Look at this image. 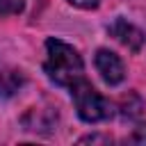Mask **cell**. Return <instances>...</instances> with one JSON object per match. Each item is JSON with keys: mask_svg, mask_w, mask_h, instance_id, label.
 Segmentation results:
<instances>
[{"mask_svg": "<svg viewBox=\"0 0 146 146\" xmlns=\"http://www.w3.org/2000/svg\"><path fill=\"white\" fill-rule=\"evenodd\" d=\"M71 98L75 103V110H78V116L87 123H100V121H107L112 116V103L105 100L94 87L91 82H87L84 78H80L78 82L71 84Z\"/></svg>", "mask_w": 146, "mask_h": 146, "instance_id": "obj_2", "label": "cell"}, {"mask_svg": "<svg viewBox=\"0 0 146 146\" xmlns=\"http://www.w3.org/2000/svg\"><path fill=\"white\" fill-rule=\"evenodd\" d=\"M107 32L119 41V43H123L125 48H130V50H141V46L146 43V34L139 30V27H135L132 23H128V21H123V18H116L110 27H107Z\"/></svg>", "mask_w": 146, "mask_h": 146, "instance_id": "obj_4", "label": "cell"}, {"mask_svg": "<svg viewBox=\"0 0 146 146\" xmlns=\"http://www.w3.org/2000/svg\"><path fill=\"white\" fill-rule=\"evenodd\" d=\"M68 2L75 5V7H80V9H96L100 5V0H68Z\"/></svg>", "mask_w": 146, "mask_h": 146, "instance_id": "obj_9", "label": "cell"}, {"mask_svg": "<svg viewBox=\"0 0 146 146\" xmlns=\"http://www.w3.org/2000/svg\"><path fill=\"white\" fill-rule=\"evenodd\" d=\"M23 7H25V0H0V16L21 14Z\"/></svg>", "mask_w": 146, "mask_h": 146, "instance_id": "obj_7", "label": "cell"}, {"mask_svg": "<svg viewBox=\"0 0 146 146\" xmlns=\"http://www.w3.org/2000/svg\"><path fill=\"white\" fill-rule=\"evenodd\" d=\"M43 71L55 84L71 87L73 82L84 78V62L73 46H68L59 39H48L46 41Z\"/></svg>", "mask_w": 146, "mask_h": 146, "instance_id": "obj_1", "label": "cell"}, {"mask_svg": "<svg viewBox=\"0 0 146 146\" xmlns=\"http://www.w3.org/2000/svg\"><path fill=\"white\" fill-rule=\"evenodd\" d=\"M96 68H98L100 78H103L107 84H112V87L119 84V82H123V78H125V66H123L121 57L114 55V52L107 50V48L96 50Z\"/></svg>", "mask_w": 146, "mask_h": 146, "instance_id": "obj_3", "label": "cell"}, {"mask_svg": "<svg viewBox=\"0 0 146 146\" xmlns=\"http://www.w3.org/2000/svg\"><path fill=\"white\" fill-rule=\"evenodd\" d=\"M119 110H121V116H123V119H137V116L141 114V110H144V100L132 91V94H128V96L121 100Z\"/></svg>", "mask_w": 146, "mask_h": 146, "instance_id": "obj_6", "label": "cell"}, {"mask_svg": "<svg viewBox=\"0 0 146 146\" xmlns=\"http://www.w3.org/2000/svg\"><path fill=\"white\" fill-rule=\"evenodd\" d=\"M130 141L132 144H146V125L135 128V132L130 135Z\"/></svg>", "mask_w": 146, "mask_h": 146, "instance_id": "obj_8", "label": "cell"}, {"mask_svg": "<svg viewBox=\"0 0 146 146\" xmlns=\"http://www.w3.org/2000/svg\"><path fill=\"white\" fill-rule=\"evenodd\" d=\"M23 84V73L21 71H0V98L14 96Z\"/></svg>", "mask_w": 146, "mask_h": 146, "instance_id": "obj_5", "label": "cell"}]
</instances>
